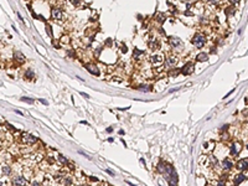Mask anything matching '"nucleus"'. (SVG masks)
<instances>
[{
	"label": "nucleus",
	"instance_id": "obj_1",
	"mask_svg": "<svg viewBox=\"0 0 248 186\" xmlns=\"http://www.w3.org/2000/svg\"><path fill=\"white\" fill-rule=\"evenodd\" d=\"M206 43V39L202 34H196L194 37H192V45H194L196 48H201L205 46Z\"/></svg>",
	"mask_w": 248,
	"mask_h": 186
},
{
	"label": "nucleus",
	"instance_id": "obj_2",
	"mask_svg": "<svg viewBox=\"0 0 248 186\" xmlns=\"http://www.w3.org/2000/svg\"><path fill=\"white\" fill-rule=\"evenodd\" d=\"M21 140H22V143H25L27 145H32L36 143V138L34 135H31L30 133H24L21 136Z\"/></svg>",
	"mask_w": 248,
	"mask_h": 186
},
{
	"label": "nucleus",
	"instance_id": "obj_3",
	"mask_svg": "<svg viewBox=\"0 0 248 186\" xmlns=\"http://www.w3.org/2000/svg\"><path fill=\"white\" fill-rule=\"evenodd\" d=\"M192 71H194V63H192V62H187L181 70L182 74H191Z\"/></svg>",
	"mask_w": 248,
	"mask_h": 186
},
{
	"label": "nucleus",
	"instance_id": "obj_4",
	"mask_svg": "<svg viewBox=\"0 0 248 186\" xmlns=\"http://www.w3.org/2000/svg\"><path fill=\"white\" fill-rule=\"evenodd\" d=\"M86 68H87V71H88L89 73H92V74H96V76L99 74V70H98V67L94 63H87Z\"/></svg>",
	"mask_w": 248,
	"mask_h": 186
},
{
	"label": "nucleus",
	"instance_id": "obj_5",
	"mask_svg": "<svg viewBox=\"0 0 248 186\" xmlns=\"http://www.w3.org/2000/svg\"><path fill=\"white\" fill-rule=\"evenodd\" d=\"M169 42H170V45L172 47H180V46H181V43H182L179 37H174V36H171L169 39Z\"/></svg>",
	"mask_w": 248,
	"mask_h": 186
},
{
	"label": "nucleus",
	"instance_id": "obj_6",
	"mask_svg": "<svg viewBox=\"0 0 248 186\" xmlns=\"http://www.w3.org/2000/svg\"><path fill=\"white\" fill-rule=\"evenodd\" d=\"M51 16H52V19H55V20H61L62 19V10L61 9H53L52 11H51Z\"/></svg>",
	"mask_w": 248,
	"mask_h": 186
},
{
	"label": "nucleus",
	"instance_id": "obj_7",
	"mask_svg": "<svg viewBox=\"0 0 248 186\" xmlns=\"http://www.w3.org/2000/svg\"><path fill=\"white\" fill-rule=\"evenodd\" d=\"M25 184H26V180L22 176H16L14 179V185H16V186H24Z\"/></svg>",
	"mask_w": 248,
	"mask_h": 186
},
{
	"label": "nucleus",
	"instance_id": "obj_8",
	"mask_svg": "<svg viewBox=\"0 0 248 186\" xmlns=\"http://www.w3.org/2000/svg\"><path fill=\"white\" fill-rule=\"evenodd\" d=\"M237 167L239 170H244L248 167V159H242L238 161V164H237Z\"/></svg>",
	"mask_w": 248,
	"mask_h": 186
},
{
	"label": "nucleus",
	"instance_id": "obj_9",
	"mask_svg": "<svg viewBox=\"0 0 248 186\" xmlns=\"http://www.w3.org/2000/svg\"><path fill=\"white\" fill-rule=\"evenodd\" d=\"M244 175L243 174H237V175L234 176V180H233V182H234V185H239L241 182H243L244 181Z\"/></svg>",
	"mask_w": 248,
	"mask_h": 186
},
{
	"label": "nucleus",
	"instance_id": "obj_10",
	"mask_svg": "<svg viewBox=\"0 0 248 186\" xmlns=\"http://www.w3.org/2000/svg\"><path fill=\"white\" fill-rule=\"evenodd\" d=\"M14 58L19 62V63H22V62H25V60H26V58H25V56L21 52H15L14 53Z\"/></svg>",
	"mask_w": 248,
	"mask_h": 186
},
{
	"label": "nucleus",
	"instance_id": "obj_11",
	"mask_svg": "<svg viewBox=\"0 0 248 186\" xmlns=\"http://www.w3.org/2000/svg\"><path fill=\"white\" fill-rule=\"evenodd\" d=\"M232 165H233V164H232L228 159H226V160L222 161V169H225V170H229V169L232 167Z\"/></svg>",
	"mask_w": 248,
	"mask_h": 186
},
{
	"label": "nucleus",
	"instance_id": "obj_12",
	"mask_svg": "<svg viewBox=\"0 0 248 186\" xmlns=\"http://www.w3.org/2000/svg\"><path fill=\"white\" fill-rule=\"evenodd\" d=\"M196 60L198 61V62H203V61H207L208 60V55L207 53H198L197 55V57H196Z\"/></svg>",
	"mask_w": 248,
	"mask_h": 186
},
{
	"label": "nucleus",
	"instance_id": "obj_13",
	"mask_svg": "<svg viewBox=\"0 0 248 186\" xmlns=\"http://www.w3.org/2000/svg\"><path fill=\"white\" fill-rule=\"evenodd\" d=\"M151 61L154 62V63H156V65H160L161 62H163V57H161V56H154V57L151 58Z\"/></svg>",
	"mask_w": 248,
	"mask_h": 186
},
{
	"label": "nucleus",
	"instance_id": "obj_14",
	"mask_svg": "<svg viewBox=\"0 0 248 186\" xmlns=\"http://www.w3.org/2000/svg\"><path fill=\"white\" fill-rule=\"evenodd\" d=\"M25 77H26L27 79H31V78H34L35 77V73L31 71V70H27L26 71V73H25Z\"/></svg>",
	"mask_w": 248,
	"mask_h": 186
},
{
	"label": "nucleus",
	"instance_id": "obj_15",
	"mask_svg": "<svg viewBox=\"0 0 248 186\" xmlns=\"http://www.w3.org/2000/svg\"><path fill=\"white\" fill-rule=\"evenodd\" d=\"M21 101L22 102H27V103H30V104H32L35 101L34 99H31V98H27V97H21Z\"/></svg>",
	"mask_w": 248,
	"mask_h": 186
},
{
	"label": "nucleus",
	"instance_id": "obj_16",
	"mask_svg": "<svg viewBox=\"0 0 248 186\" xmlns=\"http://www.w3.org/2000/svg\"><path fill=\"white\" fill-rule=\"evenodd\" d=\"M175 63H176V58L170 57L169 60H167V65H170V66H175Z\"/></svg>",
	"mask_w": 248,
	"mask_h": 186
},
{
	"label": "nucleus",
	"instance_id": "obj_17",
	"mask_svg": "<svg viewBox=\"0 0 248 186\" xmlns=\"http://www.w3.org/2000/svg\"><path fill=\"white\" fill-rule=\"evenodd\" d=\"M58 160L61 164H67V159L63 156V155H58Z\"/></svg>",
	"mask_w": 248,
	"mask_h": 186
},
{
	"label": "nucleus",
	"instance_id": "obj_18",
	"mask_svg": "<svg viewBox=\"0 0 248 186\" xmlns=\"http://www.w3.org/2000/svg\"><path fill=\"white\" fill-rule=\"evenodd\" d=\"M238 153H237V149H236V145L233 144L232 146H231V155H233V156H236Z\"/></svg>",
	"mask_w": 248,
	"mask_h": 186
},
{
	"label": "nucleus",
	"instance_id": "obj_19",
	"mask_svg": "<svg viewBox=\"0 0 248 186\" xmlns=\"http://www.w3.org/2000/svg\"><path fill=\"white\" fill-rule=\"evenodd\" d=\"M1 171H3V174H6V175H8V174H10V167L9 166H3Z\"/></svg>",
	"mask_w": 248,
	"mask_h": 186
},
{
	"label": "nucleus",
	"instance_id": "obj_20",
	"mask_svg": "<svg viewBox=\"0 0 248 186\" xmlns=\"http://www.w3.org/2000/svg\"><path fill=\"white\" fill-rule=\"evenodd\" d=\"M46 30H47V34H48V36H52V31H51V27H50V25H46Z\"/></svg>",
	"mask_w": 248,
	"mask_h": 186
},
{
	"label": "nucleus",
	"instance_id": "obj_21",
	"mask_svg": "<svg viewBox=\"0 0 248 186\" xmlns=\"http://www.w3.org/2000/svg\"><path fill=\"white\" fill-rule=\"evenodd\" d=\"M226 12H227V14H228V12H234V9H233V6H231V8L226 9Z\"/></svg>",
	"mask_w": 248,
	"mask_h": 186
},
{
	"label": "nucleus",
	"instance_id": "obj_22",
	"mask_svg": "<svg viewBox=\"0 0 248 186\" xmlns=\"http://www.w3.org/2000/svg\"><path fill=\"white\" fill-rule=\"evenodd\" d=\"M229 3H231V4H238L239 0H229Z\"/></svg>",
	"mask_w": 248,
	"mask_h": 186
},
{
	"label": "nucleus",
	"instance_id": "obj_23",
	"mask_svg": "<svg viewBox=\"0 0 248 186\" xmlns=\"http://www.w3.org/2000/svg\"><path fill=\"white\" fill-rule=\"evenodd\" d=\"M217 186H225V182H223V181H218V184H217Z\"/></svg>",
	"mask_w": 248,
	"mask_h": 186
},
{
	"label": "nucleus",
	"instance_id": "obj_24",
	"mask_svg": "<svg viewBox=\"0 0 248 186\" xmlns=\"http://www.w3.org/2000/svg\"><path fill=\"white\" fill-rule=\"evenodd\" d=\"M40 102H41L42 104H47V101H46V99H40Z\"/></svg>",
	"mask_w": 248,
	"mask_h": 186
},
{
	"label": "nucleus",
	"instance_id": "obj_25",
	"mask_svg": "<svg viewBox=\"0 0 248 186\" xmlns=\"http://www.w3.org/2000/svg\"><path fill=\"white\" fill-rule=\"evenodd\" d=\"M81 94H82L83 97H86V98H89V96H88V94H86V93H81Z\"/></svg>",
	"mask_w": 248,
	"mask_h": 186
},
{
	"label": "nucleus",
	"instance_id": "obj_26",
	"mask_svg": "<svg viewBox=\"0 0 248 186\" xmlns=\"http://www.w3.org/2000/svg\"><path fill=\"white\" fill-rule=\"evenodd\" d=\"M107 172H108V174H109V175H112V176H113V175H114V174H113V172H112V171H110V170H107Z\"/></svg>",
	"mask_w": 248,
	"mask_h": 186
},
{
	"label": "nucleus",
	"instance_id": "obj_27",
	"mask_svg": "<svg viewBox=\"0 0 248 186\" xmlns=\"http://www.w3.org/2000/svg\"><path fill=\"white\" fill-rule=\"evenodd\" d=\"M31 186H39V184H37V182H32V185H31Z\"/></svg>",
	"mask_w": 248,
	"mask_h": 186
},
{
	"label": "nucleus",
	"instance_id": "obj_28",
	"mask_svg": "<svg viewBox=\"0 0 248 186\" xmlns=\"http://www.w3.org/2000/svg\"><path fill=\"white\" fill-rule=\"evenodd\" d=\"M210 1H211V3H213V4H216V1H217V0H210Z\"/></svg>",
	"mask_w": 248,
	"mask_h": 186
}]
</instances>
